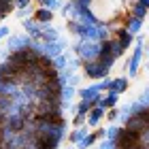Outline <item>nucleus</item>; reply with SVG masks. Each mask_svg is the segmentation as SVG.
I'll list each match as a JSON object with an SVG mask.
<instances>
[{
	"label": "nucleus",
	"instance_id": "nucleus-1",
	"mask_svg": "<svg viewBox=\"0 0 149 149\" xmlns=\"http://www.w3.org/2000/svg\"><path fill=\"white\" fill-rule=\"evenodd\" d=\"M83 74L87 79H92V81H100V79H104V77H109V72L111 68L109 66H104L100 60H92V62H85L83 64Z\"/></svg>",
	"mask_w": 149,
	"mask_h": 149
},
{
	"label": "nucleus",
	"instance_id": "nucleus-2",
	"mask_svg": "<svg viewBox=\"0 0 149 149\" xmlns=\"http://www.w3.org/2000/svg\"><path fill=\"white\" fill-rule=\"evenodd\" d=\"M32 38L30 34H26V32H22V34H11L9 38H6V49L11 51H24V49H30V45H32Z\"/></svg>",
	"mask_w": 149,
	"mask_h": 149
},
{
	"label": "nucleus",
	"instance_id": "nucleus-3",
	"mask_svg": "<svg viewBox=\"0 0 149 149\" xmlns=\"http://www.w3.org/2000/svg\"><path fill=\"white\" fill-rule=\"evenodd\" d=\"M124 128H126V130H130V132L141 134L143 130H147V128H149V121H147V117H145V113H136V115H130V117L124 121Z\"/></svg>",
	"mask_w": 149,
	"mask_h": 149
},
{
	"label": "nucleus",
	"instance_id": "nucleus-4",
	"mask_svg": "<svg viewBox=\"0 0 149 149\" xmlns=\"http://www.w3.org/2000/svg\"><path fill=\"white\" fill-rule=\"evenodd\" d=\"M66 49H68V38L66 36H60L53 43H45V56H49L51 60L56 56H60V53H64Z\"/></svg>",
	"mask_w": 149,
	"mask_h": 149
},
{
	"label": "nucleus",
	"instance_id": "nucleus-5",
	"mask_svg": "<svg viewBox=\"0 0 149 149\" xmlns=\"http://www.w3.org/2000/svg\"><path fill=\"white\" fill-rule=\"evenodd\" d=\"M22 28L26 30V34H30L32 38H40V34H43V24L36 22L34 17H28L22 22Z\"/></svg>",
	"mask_w": 149,
	"mask_h": 149
},
{
	"label": "nucleus",
	"instance_id": "nucleus-6",
	"mask_svg": "<svg viewBox=\"0 0 149 149\" xmlns=\"http://www.w3.org/2000/svg\"><path fill=\"white\" fill-rule=\"evenodd\" d=\"M100 96H102V90H100V83H92L87 87H81L79 90V98L81 100H100Z\"/></svg>",
	"mask_w": 149,
	"mask_h": 149
},
{
	"label": "nucleus",
	"instance_id": "nucleus-7",
	"mask_svg": "<svg viewBox=\"0 0 149 149\" xmlns=\"http://www.w3.org/2000/svg\"><path fill=\"white\" fill-rule=\"evenodd\" d=\"M143 26H145V19L134 17V15H126V24H124V28L130 32V34L139 36L141 32H143Z\"/></svg>",
	"mask_w": 149,
	"mask_h": 149
},
{
	"label": "nucleus",
	"instance_id": "nucleus-8",
	"mask_svg": "<svg viewBox=\"0 0 149 149\" xmlns=\"http://www.w3.org/2000/svg\"><path fill=\"white\" fill-rule=\"evenodd\" d=\"M113 36L119 40V45H121V49H124V51H128V49H130V47L134 45V38H136L134 34H130V32H128V30L124 28V26H121V28H119L117 32H115Z\"/></svg>",
	"mask_w": 149,
	"mask_h": 149
},
{
	"label": "nucleus",
	"instance_id": "nucleus-9",
	"mask_svg": "<svg viewBox=\"0 0 149 149\" xmlns=\"http://www.w3.org/2000/svg\"><path fill=\"white\" fill-rule=\"evenodd\" d=\"M104 115H107V109H104V107H100V104H96L90 113H87V126H90V128H98L100 119H102Z\"/></svg>",
	"mask_w": 149,
	"mask_h": 149
},
{
	"label": "nucleus",
	"instance_id": "nucleus-10",
	"mask_svg": "<svg viewBox=\"0 0 149 149\" xmlns=\"http://www.w3.org/2000/svg\"><path fill=\"white\" fill-rule=\"evenodd\" d=\"M117 102H119V94L113 92V90H109L107 94H102V96H100V100H98V104L104 107L107 111H109V109H115V107H117Z\"/></svg>",
	"mask_w": 149,
	"mask_h": 149
},
{
	"label": "nucleus",
	"instance_id": "nucleus-11",
	"mask_svg": "<svg viewBox=\"0 0 149 149\" xmlns=\"http://www.w3.org/2000/svg\"><path fill=\"white\" fill-rule=\"evenodd\" d=\"M60 36H62V32H60L56 26H51V24L43 26V34H40V40H43V43H53V40H58Z\"/></svg>",
	"mask_w": 149,
	"mask_h": 149
},
{
	"label": "nucleus",
	"instance_id": "nucleus-12",
	"mask_svg": "<svg viewBox=\"0 0 149 149\" xmlns=\"http://www.w3.org/2000/svg\"><path fill=\"white\" fill-rule=\"evenodd\" d=\"M53 15H56V11H51V9H47V6H36V11H34V19L40 24H51L53 22Z\"/></svg>",
	"mask_w": 149,
	"mask_h": 149
},
{
	"label": "nucleus",
	"instance_id": "nucleus-13",
	"mask_svg": "<svg viewBox=\"0 0 149 149\" xmlns=\"http://www.w3.org/2000/svg\"><path fill=\"white\" fill-rule=\"evenodd\" d=\"M128 87H130V77H115V79H111V87L109 90L117 92V94H124Z\"/></svg>",
	"mask_w": 149,
	"mask_h": 149
},
{
	"label": "nucleus",
	"instance_id": "nucleus-14",
	"mask_svg": "<svg viewBox=\"0 0 149 149\" xmlns=\"http://www.w3.org/2000/svg\"><path fill=\"white\" fill-rule=\"evenodd\" d=\"M68 62H70V56H68V51H64L51 60V66L56 70H64V68H68Z\"/></svg>",
	"mask_w": 149,
	"mask_h": 149
},
{
	"label": "nucleus",
	"instance_id": "nucleus-15",
	"mask_svg": "<svg viewBox=\"0 0 149 149\" xmlns=\"http://www.w3.org/2000/svg\"><path fill=\"white\" fill-rule=\"evenodd\" d=\"M96 141H100L96 132H87V134H85V136L81 139V141H79V143L74 145V147H77V149H90V147H94V145H96Z\"/></svg>",
	"mask_w": 149,
	"mask_h": 149
},
{
	"label": "nucleus",
	"instance_id": "nucleus-16",
	"mask_svg": "<svg viewBox=\"0 0 149 149\" xmlns=\"http://www.w3.org/2000/svg\"><path fill=\"white\" fill-rule=\"evenodd\" d=\"M90 130H92V128L87 126V124H85V126H77V128H74V130L70 132V143H72V145H77V143H79V141L83 139Z\"/></svg>",
	"mask_w": 149,
	"mask_h": 149
},
{
	"label": "nucleus",
	"instance_id": "nucleus-17",
	"mask_svg": "<svg viewBox=\"0 0 149 149\" xmlns=\"http://www.w3.org/2000/svg\"><path fill=\"white\" fill-rule=\"evenodd\" d=\"M147 11H149V6H145V4H141V2L134 0V4H132V9H130V15L145 19V17H147Z\"/></svg>",
	"mask_w": 149,
	"mask_h": 149
},
{
	"label": "nucleus",
	"instance_id": "nucleus-18",
	"mask_svg": "<svg viewBox=\"0 0 149 149\" xmlns=\"http://www.w3.org/2000/svg\"><path fill=\"white\" fill-rule=\"evenodd\" d=\"M34 6H24V9H15V17L17 19H22V22H24V19H28V17H34Z\"/></svg>",
	"mask_w": 149,
	"mask_h": 149
},
{
	"label": "nucleus",
	"instance_id": "nucleus-19",
	"mask_svg": "<svg viewBox=\"0 0 149 149\" xmlns=\"http://www.w3.org/2000/svg\"><path fill=\"white\" fill-rule=\"evenodd\" d=\"M119 130H121V126H117L115 121H111V126L107 128V136H104V139H109V141H117Z\"/></svg>",
	"mask_w": 149,
	"mask_h": 149
},
{
	"label": "nucleus",
	"instance_id": "nucleus-20",
	"mask_svg": "<svg viewBox=\"0 0 149 149\" xmlns=\"http://www.w3.org/2000/svg\"><path fill=\"white\" fill-rule=\"evenodd\" d=\"M64 2L66 0H43L38 6H47V9H51V11H60L64 6Z\"/></svg>",
	"mask_w": 149,
	"mask_h": 149
},
{
	"label": "nucleus",
	"instance_id": "nucleus-21",
	"mask_svg": "<svg viewBox=\"0 0 149 149\" xmlns=\"http://www.w3.org/2000/svg\"><path fill=\"white\" fill-rule=\"evenodd\" d=\"M11 34H13V32H11V28H9L6 24H2V26H0V40H2V38H9Z\"/></svg>",
	"mask_w": 149,
	"mask_h": 149
},
{
	"label": "nucleus",
	"instance_id": "nucleus-22",
	"mask_svg": "<svg viewBox=\"0 0 149 149\" xmlns=\"http://www.w3.org/2000/svg\"><path fill=\"white\" fill-rule=\"evenodd\" d=\"M117 117H119L117 107H115V109H109V111H107V119H109V121H117Z\"/></svg>",
	"mask_w": 149,
	"mask_h": 149
},
{
	"label": "nucleus",
	"instance_id": "nucleus-23",
	"mask_svg": "<svg viewBox=\"0 0 149 149\" xmlns=\"http://www.w3.org/2000/svg\"><path fill=\"white\" fill-rule=\"evenodd\" d=\"M34 0H15V9H24V6H30Z\"/></svg>",
	"mask_w": 149,
	"mask_h": 149
},
{
	"label": "nucleus",
	"instance_id": "nucleus-24",
	"mask_svg": "<svg viewBox=\"0 0 149 149\" xmlns=\"http://www.w3.org/2000/svg\"><path fill=\"white\" fill-rule=\"evenodd\" d=\"M143 68H145V70H147V72H149V58H147V60H145V64H143Z\"/></svg>",
	"mask_w": 149,
	"mask_h": 149
},
{
	"label": "nucleus",
	"instance_id": "nucleus-25",
	"mask_svg": "<svg viewBox=\"0 0 149 149\" xmlns=\"http://www.w3.org/2000/svg\"><path fill=\"white\" fill-rule=\"evenodd\" d=\"M136 2H141V4H145V6H149V0H136Z\"/></svg>",
	"mask_w": 149,
	"mask_h": 149
},
{
	"label": "nucleus",
	"instance_id": "nucleus-26",
	"mask_svg": "<svg viewBox=\"0 0 149 149\" xmlns=\"http://www.w3.org/2000/svg\"><path fill=\"white\" fill-rule=\"evenodd\" d=\"M34 2H36V4H40V2H43V0H34Z\"/></svg>",
	"mask_w": 149,
	"mask_h": 149
},
{
	"label": "nucleus",
	"instance_id": "nucleus-27",
	"mask_svg": "<svg viewBox=\"0 0 149 149\" xmlns=\"http://www.w3.org/2000/svg\"><path fill=\"white\" fill-rule=\"evenodd\" d=\"M147 22H149V11H147Z\"/></svg>",
	"mask_w": 149,
	"mask_h": 149
}]
</instances>
